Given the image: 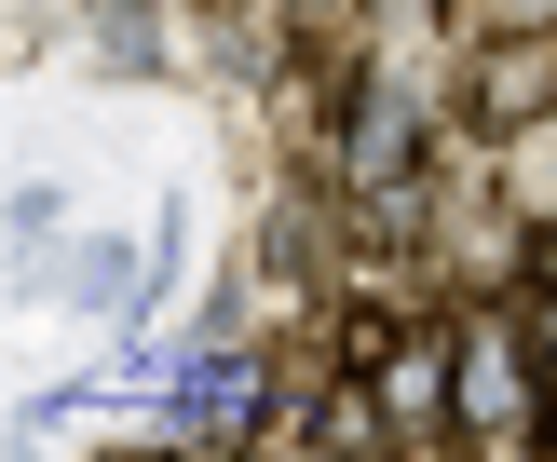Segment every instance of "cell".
Wrapping results in <instances>:
<instances>
[{"label":"cell","mask_w":557,"mask_h":462,"mask_svg":"<svg viewBox=\"0 0 557 462\" xmlns=\"http://www.w3.org/2000/svg\"><path fill=\"white\" fill-rule=\"evenodd\" d=\"M557 380H544V353L517 340V326H462L449 340V408H462V435H490V449H544V422H557Z\"/></svg>","instance_id":"1"},{"label":"cell","mask_w":557,"mask_h":462,"mask_svg":"<svg viewBox=\"0 0 557 462\" xmlns=\"http://www.w3.org/2000/svg\"><path fill=\"white\" fill-rule=\"evenodd\" d=\"M259 408H272V380L245 367V353H205V367H190V395H177V435H190V449H232Z\"/></svg>","instance_id":"2"},{"label":"cell","mask_w":557,"mask_h":462,"mask_svg":"<svg viewBox=\"0 0 557 462\" xmlns=\"http://www.w3.org/2000/svg\"><path fill=\"white\" fill-rule=\"evenodd\" d=\"M517 204H531V217H557V123L517 150Z\"/></svg>","instance_id":"3"},{"label":"cell","mask_w":557,"mask_h":462,"mask_svg":"<svg viewBox=\"0 0 557 462\" xmlns=\"http://www.w3.org/2000/svg\"><path fill=\"white\" fill-rule=\"evenodd\" d=\"M517 340H531V353H544V380H557V272L531 286V313H517Z\"/></svg>","instance_id":"4"},{"label":"cell","mask_w":557,"mask_h":462,"mask_svg":"<svg viewBox=\"0 0 557 462\" xmlns=\"http://www.w3.org/2000/svg\"><path fill=\"white\" fill-rule=\"evenodd\" d=\"M490 27H557V0H490Z\"/></svg>","instance_id":"5"}]
</instances>
